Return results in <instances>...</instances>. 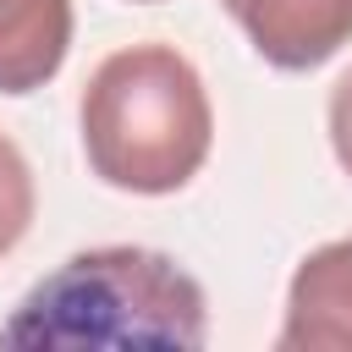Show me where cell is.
<instances>
[{
  "label": "cell",
  "mask_w": 352,
  "mask_h": 352,
  "mask_svg": "<svg viewBox=\"0 0 352 352\" xmlns=\"http://www.w3.org/2000/svg\"><path fill=\"white\" fill-rule=\"evenodd\" d=\"M204 286L154 248H82L28 286L0 324V346H204Z\"/></svg>",
  "instance_id": "6da1fadb"
},
{
  "label": "cell",
  "mask_w": 352,
  "mask_h": 352,
  "mask_svg": "<svg viewBox=\"0 0 352 352\" xmlns=\"http://www.w3.org/2000/svg\"><path fill=\"white\" fill-rule=\"evenodd\" d=\"M82 154L104 187L176 192L214 143V110L198 66L170 44H126L104 55L82 88Z\"/></svg>",
  "instance_id": "7a4b0ae2"
},
{
  "label": "cell",
  "mask_w": 352,
  "mask_h": 352,
  "mask_svg": "<svg viewBox=\"0 0 352 352\" xmlns=\"http://www.w3.org/2000/svg\"><path fill=\"white\" fill-rule=\"evenodd\" d=\"M275 72H314L352 44V0H220Z\"/></svg>",
  "instance_id": "3957f363"
},
{
  "label": "cell",
  "mask_w": 352,
  "mask_h": 352,
  "mask_svg": "<svg viewBox=\"0 0 352 352\" xmlns=\"http://www.w3.org/2000/svg\"><path fill=\"white\" fill-rule=\"evenodd\" d=\"M280 352H324L352 346V236L314 248L286 286V324L275 336Z\"/></svg>",
  "instance_id": "277c9868"
},
{
  "label": "cell",
  "mask_w": 352,
  "mask_h": 352,
  "mask_svg": "<svg viewBox=\"0 0 352 352\" xmlns=\"http://www.w3.org/2000/svg\"><path fill=\"white\" fill-rule=\"evenodd\" d=\"M72 50V0H0V94L44 88Z\"/></svg>",
  "instance_id": "5b68a950"
},
{
  "label": "cell",
  "mask_w": 352,
  "mask_h": 352,
  "mask_svg": "<svg viewBox=\"0 0 352 352\" xmlns=\"http://www.w3.org/2000/svg\"><path fill=\"white\" fill-rule=\"evenodd\" d=\"M33 204H38V192H33V170H28L22 148L0 132V258L28 236V226H33Z\"/></svg>",
  "instance_id": "8992f818"
},
{
  "label": "cell",
  "mask_w": 352,
  "mask_h": 352,
  "mask_svg": "<svg viewBox=\"0 0 352 352\" xmlns=\"http://www.w3.org/2000/svg\"><path fill=\"white\" fill-rule=\"evenodd\" d=\"M330 148H336V160H341V170L352 176V66L336 77V88H330Z\"/></svg>",
  "instance_id": "52a82bcc"
},
{
  "label": "cell",
  "mask_w": 352,
  "mask_h": 352,
  "mask_svg": "<svg viewBox=\"0 0 352 352\" xmlns=\"http://www.w3.org/2000/svg\"><path fill=\"white\" fill-rule=\"evenodd\" d=\"M138 6H148V0H138Z\"/></svg>",
  "instance_id": "ba28073f"
}]
</instances>
